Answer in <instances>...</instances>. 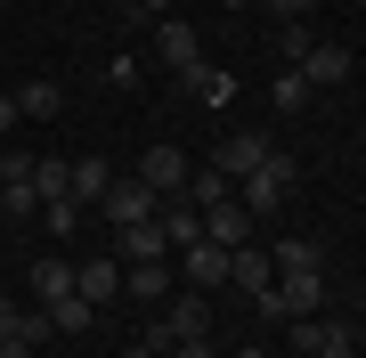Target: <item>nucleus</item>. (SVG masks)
I'll use <instances>...</instances> for the list:
<instances>
[{
	"instance_id": "11",
	"label": "nucleus",
	"mask_w": 366,
	"mask_h": 358,
	"mask_svg": "<svg viewBox=\"0 0 366 358\" xmlns=\"http://www.w3.org/2000/svg\"><path fill=\"white\" fill-rule=\"evenodd\" d=\"M187 285H196V293H220L228 285V244H212V237L187 244Z\"/></svg>"
},
{
	"instance_id": "31",
	"label": "nucleus",
	"mask_w": 366,
	"mask_h": 358,
	"mask_svg": "<svg viewBox=\"0 0 366 358\" xmlns=\"http://www.w3.org/2000/svg\"><path fill=\"white\" fill-rule=\"evenodd\" d=\"M155 16H171V0H131V25H155Z\"/></svg>"
},
{
	"instance_id": "3",
	"label": "nucleus",
	"mask_w": 366,
	"mask_h": 358,
	"mask_svg": "<svg viewBox=\"0 0 366 358\" xmlns=\"http://www.w3.org/2000/svg\"><path fill=\"white\" fill-rule=\"evenodd\" d=\"M98 212L114 220V228H131V220H155V212H163V196H155V187H147V179L131 171V179H114V187L98 196Z\"/></svg>"
},
{
	"instance_id": "18",
	"label": "nucleus",
	"mask_w": 366,
	"mask_h": 358,
	"mask_svg": "<svg viewBox=\"0 0 366 358\" xmlns=\"http://www.w3.org/2000/svg\"><path fill=\"white\" fill-rule=\"evenodd\" d=\"M106 187H114V163H98V155H81V163H74V204H98Z\"/></svg>"
},
{
	"instance_id": "14",
	"label": "nucleus",
	"mask_w": 366,
	"mask_h": 358,
	"mask_svg": "<svg viewBox=\"0 0 366 358\" xmlns=\"http://www.w3.org/2000/svg\"><path fill=\"white\" fill-rule=\"evenodd\" d=\"M122 293H131L139 309H155L163 293H171V269L163 261H122Z\"/></svg>"
},
{
	"instance_id": "6",
	"label": "nucleus",
	"mask_w": 366,
	"mask_h": 358,
	"mask_svg": "<svg viewBox=\"0 0 366 358\" xmlns=\"http://www.w3.org/2000/svg\"><path fill=\"white\" fill-rule=\"evenodd\" d=\"M204 237L236 252V244H252V237H261V220H252V212H244V204H236V196H228V204H212V212H204Z\"/></svg>"
},
{
	"instance_id": "17",
	"label": "nucleus",
	"mask_w": 366,
	"mask_h": 358,
	"mask_svg": "<svg viewBox=\"0 0 366 358\" xmlns=\"http://www.w3.org/2000/svg\"><path fill=\"white\" fill-rule=\"evenodd\" d=\"M228 187H236V179H228V171H212V163H204V171H187V187H179V196L196 204V212H212V204H228Z\"/></svg>"
},
{
	"instance_id": "22",
	"label": "nucleus",
	"mask_w": 366,
	"mask_h": 358,
	"mask_svg": "<svg viewBox=\"0 0 366 358\" xmlns=\"http://www.w3.org/2000/svg\"><path fill=\"white\" fill-rule=\"evenodd\" d=\"M269 261H277V277H285V269H326L310 237H285V244H269Z\"/></svg>"
},
{
	"instance_id": "5",
	"label": "nucleus",
	"mask_w": 366,
	"mask_h": 358,
	"mask_svg": "<svg viewBox=\"0 0 366 358\" xmlns=\"http://www.w3.org/2000/svg\"><path fill=\"white\" fill-rule=\"evenodd\" d=\"M74 293H81V285H74V261H57V252H41V261H33V302H41V309L57 318V309H66Z\"/></svg>"
},
{
	"instance_id": "4",
	"label": "nucleus",
	"mask_w": 366,
	"mask_h": 358,
	"mask_svg": "<svg viewBox=\"0 0 366 358\" xmlns=\"http://www.w3.org/2000/svg\"><path fill=\"white\" fill-rule=\"evenodd\" d=\"M269 155H277V146H269L261 131H228L220 146H212V171H228V179H244V171H261Z\"/></svg>"
},
{
	"instance_id": "32",
	"label": "nucleus",
	"mask_w": 366,
	"mask_h": 358,
	"mask_svg": "<svg viewBox=\"0 0 366 358\" xmlns=\"http://www.w3.org/2000/svg\"><path fill=\"white\" fill-rule=\"evenodd\" d=\"M16 122H25V106H16V98H0V139H9Z\"/></svg>"
},
{
	"instance_id": "8",
	"label": "nucleus",
	"mask_w": 366,
	"mask_h": 358,
	"mask_svg": "<svg viewBox=\"0 0 366 358\" xmlns=\"http://www.w3.org/2000/svg\"><path fill=\"white\" fill-rule=\"evenodd\" d=\"M350 74H358V57L334 49V41H317V49L301 57V81H310V90H334V81H350Z\"/></svg>"
},
{
	"instance_id": "26",
	"label": "nucleus",
	"mask_w": 366,
	"mask_h": 358,
	"mask_svg": "<svg viewBox=\"0 0 366 358\" xmlns=\"http://www.w3.org/2000/svg\"><path fill=\"white\" fill-rule=\"evenodd\" d=\"M277 49H285V66H301V57L317 49V33L310 25H277Z\"/></svg>"
},
{
	"instance_id": "10",
	"label": "nucleus",
	"mask_w": 366,
	"mask_h": 358,
	"mask_svg": "<svg viewBox=\"0 0 366 358\" xmlns=\"http://www.w3.org/2000/svg\"><path fill=\"white\" fill-rule=\"evenodd\" d=\"M228 285H236V293H269V285H277V261H269L261 244H236V252H228Z\"/></svg>"
},
{
	"instance_id": "25",
	"label": "nucleus",
	"mask_w": 366,
	"mask_h": 358,
	"mask_svg": "<svg viewBox=\"0 0 366 358\" xmlns=\"http://www.w3.org/2000/svg\"><path fill=\"white\" fill-rule=\"evenodd\" d=\"M33 187H41V204H49V196H74V163H33Z\"/></svg>"
},
{
	"instance_id": "29",
	"label": "nucleus",
	"mask_w": 366,
	"mask_h": 358,
	"mask_svg": "<svg viewBox=\"0 0 366 358\" xmlns=\"http://www.w3.org/2000/svg\"><path fill=\"white\" fill-rule=\"evenodd\" d=\"M261 9L277 16V25H310V9H317V0H261Z\"/></svg>"
},
{
	"instance_id": "13",
	"label": "nucleus",
	"mask_w": 366,
	"mask_h": 358,
	"mask_svg": "<svg viewBox=\"0 0 366 358\" xmlns=\"http://www.w3.org/2000/svg\"><path fill=\"white\" fill-rule=\"evenodd\" d=\"M74 285H81V302H90V309L122 302V261H81V269H74Z\"/></svg>"
},
{
	"instance_id": "7",
	"label": "nucleus",
	"mask_w": 366,
	"mask_h": 358,
	"mask_svg": "<svg viewBox=\"0 0 366 358\" xmlns=\"http://www.w3.org/2000/svg\"><path fill=\"white\" fill-rule=\"evenodd\" d=\"M155 57H163L171 74L204 66V57H196V25H179V16H155Z\"/></svg>"
},
{
	"instance_id": "2",
	"label": "nucleus",
	"mask_w": 366,
	"mask_h": 358,
	"mask_svg": "<svg viewBox=\"0 0 366 358\" xmlns=\"http://www.w3.org/2000/svg\"><path fill=\"white\" fill-rule=\"evenodd\" d=\"M285 196H293V163H285V155H269L261 171H244V196H236V204H244L252 220H269Z\"/></svg>"
},
{
	"instance_id": "19",
	"label": "nucleus",
	"mask_w": 366,
	"mask_h": 358,
	"mask_svg": "<svg viewBox=\"0 0 366 358\" xmlns=\"http://www.w3.org/2000/svg\"><path fill=\"white\" fill-rule=\"evenodd\" d=\"M179 81H187V90H196V98H204V106H228V98H236V81H228L220 66H187Z\"/></svg>"
},
{
	"instance_id": "15",
	"label": "nucleus",
	"mask_w": 366,
	"mask_h": 358,
	"mask_svg": "<svg viewBox=\"0 0 366 358\" xmlns=\"http://www.w3.org/2000/svg\"><path fill=\"white\" fill-rule=\"evenodd\" d=\"M41 334H57L49 309H16L9 293H0V342H41Z\"/></svg>"
},
{
	"instance_id": "34",
	"label": "nucleus",
	"mask_w": 366,
	"mask_h": 358,
	"mask_svg": "<svg viewBox=\"0 0 366 358\" xmlns=\"http://www.w3.org/2000/svg\"><path fill=\"white\" fill-rule=\"evenodd\" d=\"M0 358H33V342H0Z\"/></svg>"
},
{
	"instance_id": "28",
	"label": "nucleus",
	"mask_w": 366,
	"mask_h": 358,
	"mask_svg": "<svg viewBox=\"0 0 366 358\" xmlns=\"http://www.w3.org/2000/svg\"><path fill=\"white\" fill-rule=\"evenodd\" d=\"M90 318H98V309H90V302H81V293H74V302H66V309H57V318H49V326H57V334H90Z\"/></svg>"
},
{
	"instance_id": "24",
	"label": "nucleus",
	"mask_w": 366,
	"mask_h": 358,
	"mask_svg": "<svg viewBox=\"0 0 366 358\" xmlns=\"http://www.w3.org/2000/svg\"><path fill=\"white\" fill-rule=\"evenodd\" d=\"M0 212H9V220H33L41 212V187L33 179H9V187H0Z\"/></svg>"
},
{
	"instance_id": "9",
	"label": "nucleus",
	"mask_w": 366,
	"mask_h": 358,
	"mask_svg": "<svg viewBox=\"0 0 366 358\" xmlns=\"http://www.w3.org/2000/svg\"><path fill=\"white\" fill-rule=\"evenodd\" d=\"M139 179L155 187V196H179V187H187V155H179V146H147V155H139Z\"/></svg>"
},
{
	"instance_id": "27",
	"label": "nucleus",
	"mask_w": 366,
	"mask_h": 358,
	"mask_svg": "<svg viewBox=\"0 0 366 358\" xmlns=\"http://www.w3.org/2000/svg\"><path fill=\"white\" fill-rule=\"evenodd\" d=\"M41 212H49V228H57V237H74V228H81V204H74V196H49Z\"/></svg>"
},
{
	"instance_id": "35",
	"label": "nucleus",
	"mask_w": 366,
	"mask_h": 358,
	"mask_svg": "<svg viewBox=\"0 0 366 358\" xmlns=\"http://www.w3.org/2000/svg\"><path fill=\"white\" fill-rule=\"evenodd\" d=\"M122 358H163V350H147V342H131V350H122Z\"/></svg>"
},
{
	"instance_id": "33",
	"label": "nucleus",
	"mask_w": 366,
	"mask_h": 358,
	"mask_svg": "<svg viewBox=\"0 0 366 358\" xmlns=\"http://www.w3.org/2000/svg\"><path fill=\"white\" fill-rule=\"evenodd\" d=\"M171 358H212V342H179V350H171Z\"/></svg>"
},
{
	"instance_id": "16",
	"label": "nucleus",
	"mask_w": 366,
	"mask_h": 358,
	"mask_svg": "<svg viewBox=\"0 0 366 358\" xmlns=\"http://www.w3.org/2000/svg\"><path fill=\"white\" fill-rule=\"evenodd\" d=\"M122 237V261H163L171 237H163V220H131V228H114Z\"/></svg>"
},
{
	"instance_id": "12",
	"label": "nucleus",
	"mask_w": 366,
	"mask_h": 358,
	"mask_svg": "<svg viewBox=\"0 0 366 358\" xmlns=\"http://www.w3.org/2000/svg\"><path fill=\"white\" fill-rule=\"evenodd\" d=\"M277 302H285V318L317 309V302H326V269H285V277H277Z\"/></svg>"
},
{
	"instance_id": "30",
	"label": "nucleus",
	"mask_w": 366,
	"mask_h": 358,
	"mask_svg": "<svg viewBox=\"0 0 366 358\" xmlns=\"http://www.w3.org/2000/svg\"><path fill=\"white\" fill-rule=\"evenodd\" d=\"M9 179H33V155H16V146H0V187Z\"/></svg>"
},
{
	"instance_id": "21",
	"label": "nucleus",
	"mask_w": 366,
	"mask_h": 358,
	"mask_svg": "<svg viewBox=\"0 0 366 358\" xmlns=\"http://www.w3.org/2000/svg\"><path fill=\"white\" fill-rule=\"evenodd\" d=\"M269 106H277V114H301V106H310V81H301V66H285V74H277Z\"/></svg>"
},
{
	"instance_id": "1",
	"label": "nucleus",
	"mask_w": 366,
	"mask_h": 358,
	"mask_svg": "<svg viewBox=\"0 0 366 358\" xmlns=\"http://www.w3.org/2000/svg\"><path fill=\"white\" fill-rule=\"evenodd\" d=\"M204 302H212V293L187 285V293H179V309H163V318L147 326V350H163V358H171L179 342H204V326H212V309H204Z\"/></svg>"
},
{
	"instance_id": "20",
	"label": "nucleus",
	"mask_w": 366,
	"mask_h": 358,
	"mask_svg": "<svg viewBox=\"0 0 366 358\" xmlns=\"http://www.w3.org/2000/svg\"><path fill=\"white\" fill-rule=\"evenodd\" d=\"M16 106H25V122H41V114L66 106V90H57V81H25V90H16Z\"/></svg>"
},
{
	"instance_id": "23",
	"label": "nucleus",
	"mask_w": 366,
	"mask_h": 358,
	"mask_svg": "<svg viewBox=\"0 0 366 358\" xmlns=\"http://www.w3.org/2000/svg\"><path fill=\"white\" fill-rule=\"evenodd\" d=\"M310 358H358V334L342 326V318H326V326H317V350H310Z\"/></svg>"
}]
</instances>
